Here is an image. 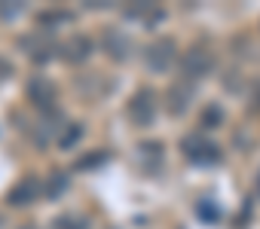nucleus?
Listing matches in <instances>:
<instances>
[{
  "mask_svg": "<svg viewBox=\"0 0 260 229\" xmlns=\"http://www.w3.org/2000/svg\"><path fill=\"white\" fill-rule=\"evenodd\" d=\"M184 153H187L190 162H199V165H211V162L220 159V147L211 144V141H205L202 135H190V138H184Z\"/></svg>",
  "mask_w": 260,
  "mask_h": 229,
  "instance_id": "1",
  "label": "nucleus"
},
{
  "mask_svg": "<svg viewBox=\"0 0 260 229\" xmlns=\"http://www.w3.org/2000/svg\"><path fill=\"white\" fill-rule=\"evenodd\" d=\"M128 117H132L138 126H150L153 117H156V104H153V92L144 89L132 98V104H128Z\"/></svg>",
  "mask_w": 260,
  "mask_h": 229,
  "instance_id": "2",
  "label": "nucleus"
},
{
  "mask_svg": "<svg viewBox=\"0 0 260 229\" xmlns=\"http://www.w3.org/2000/svg\"><path fill=\"white\" fill-rule=\"evenodd\" d=\"M144 61L150 70H166L175 61V43L172 40H156L144 49Z\"/></svg>",
  "mask_w": 260,
  "mask_h": 229,
  "instance_id": "3",
  "label": "nucleus"
},
{
  "mask_svg": "<svg viewBox=\"0 0 260 229\" xmlns=\"http://www.w3.org/2000/svg\"><path fill=\"white\" fill-rule=\"evenodd\" d=\"M43 183L37 177H22V183H16L10 189V205H31L34 199H40Z\"/></svg>",
  "mask_w": 260,
  "mask_h": 229,
  "instance_id": "4",
  "label": "nucleus"
},
{
  "mask_svg": "<svg viewBox=\"0 0 260 229\" xmlns=\"http://www.w3.org/2000/svg\"><path fill=\"white\" fill-rule=\"evenodd\" d=\"M211 55L208 52H202V49H190L187 52V58H184V73L187 77H193V80H199V77H205L208 70H211Z\"/></svg>",
  "mask_w": 260,
  "mask_h": 229,
  "instance_id": "5",
  "label": "nucleus"
},
{
  "mask_svg": "<svg viewBox=\"0 0 260 229\" xmlns=\"http://www.w3.org/2000/svg\"><path fill=\"white\" fill-rule=\"evenodd\" d=\"M28 98H31L34 104H40V107L49 101V107H52V101H55V86H52V83H46L43 77H37V80L28 86Z\"/></svg>",
  "mask_w": 260,
  "mask_h": 229,
  "instance_id": "6",
  "label": "nucleus"
},
{
  "mask_svg": "<svg viewBox=\"0 0 260 229\" xmlns=\"http://www.w3.org/2000/svg\"><path fill=\"white\" fill-rule=\"evenodd\" d=\"M89 49H92V43H89L86 37H77L71 46H64V58H71V61H83V58L89 55Z\"/></svg>",
  "mask_w": 260,
  "mask_h": 229,
  "instance_id": "7",
  "label": "nucleus"
},
{
  "mask_svg": "<svg viewBox=\"0 0 260 229\" xmlns=\"http://www.w3.org/2000/svg\"><path fill=\"white\" fill-rule=\"evenodd\" d=\"M64 186H68V177H64V174H58V171H55V177H52V183H49V189H43V193H49V196H52V199H58V193H61V189H64Z\"/></svg>",
  "mask_w": 260,
  "mask_h": 229,
  "instance_id": "8",
  "label": "nucleus"
},
{
  "mask_svg": "<svg viewBox=\"0 0 260 229\" xmlns=\"http://www.w3.org/2000/svg\"><path fill=\"white\" fill-rule=\"evenodd\" d=\"M55 229H86V223H80L77 217H58Z\"/></svg>",
  "mask_w": 260,
  "mask_h": 229,
  "instance_id": "9",
  "label": "nucleus"
},
{
  "mask_svg": "<svg viewBox=\"0 0 260 229\" xmlns=\"http://www.w3.org/2000/svg\"><path fill=\"white\" fill-rule=\"evenodd\" d=\"M199 214H202V217H205V220H211V223H214V220H217V217H220V211H217V208H208V205H205V202H199Z\"/></svg>",
  "mask_w": 260,
  "mask_h": 229,
  "instance_id": "10",
  "label": "nucleus"
},
{
  "mask_svg": "<svg viewBox=\"0 0 260 229\" xmlns=\"http://www.w3.org/2000/svg\"><path fill=\"white\" fill-rule=\"evenodd\" d=\"M80 135H83V129H80V126H74V132H71V135H68V132L61 135V147H71V144H74Z\"/></svg>",
  "mask_w": 260,
  "mask_h": 229,
  "instance_id": "11",
  "label": "nucleus"
},
{
  "mask_svg": "<svg viewBox=\"0 0 260 229\" xmlns=\"http://www.w3.org/2000/svg\"><path fill=\"white\" fill-rule=\"evenodd\" d=\"M257 193H260V174H257Z\"/></svg>",
  "mask_w": 260,
  "mask_h": 229,
  "instance_id": "12",
  "label": "nucleus"
},
{
  "mask_svg": "<svg viewBox=\"0 0 260 229\" xmlns=\"http://www.w3.org/2000/svg\"><path fill=\"white\" fill-rule=\"evenodd\" d=\"M19 229H34V226H19Z\"/></svg>",
  "mask_w": 260,
  "mask_h": 229,
  "instance_id": "13",
  "label": "nucleus"
}]
</instances>
